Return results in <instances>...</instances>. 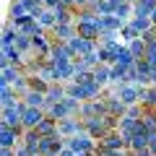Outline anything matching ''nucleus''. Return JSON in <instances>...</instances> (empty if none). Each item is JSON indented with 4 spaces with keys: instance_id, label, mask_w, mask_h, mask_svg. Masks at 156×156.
<instances>
[{
    "instance_id": "nucleus-1",
    "label": "nucleus",
    "mask_w": 156,
    "mask_h": 156,
    "mask_svg": "<svg viewBox=\"0 0 156 156\" xmlns=\"http://www.w3.org/2000/svg\"><path fill=\"white\" fill-rule=\"evenodd\" d=\"M99 89L101 86L96 83H76V81H73V86H68L65 89V94L68 96H73V99H78V101H89V99H94L96 94H99Z\"/></svg>"
},
{
    "instance_id": "nucleus-2",
    "label": "nucleus",
    "mask_w": 156,
    "mask_h": 156,
    "mask_svg": "<svg viewBox=\"0 0 156 156\" xmlns=\"http://www.w3.org/2000/svg\"><path fill=\"white\" fill-rule=\"evenodd\" d=\"M96 21H99V18H96ZM96 21H78L76 23V37H83V39H89V42H96L99 34H101V29H99Z\"/></svg>"
},
{
    "instance_id": "nucleus-3",
    "label": "nucleus",
    "mask_w": 156,
    "mask_h": 156,
    "mask_svg": "<svg viewBox=\"0 0 156 156\" xmlns=\"http://www.w3.org/2000/svg\"><path fill=\"white\" fill-rule=\"evenodd\" d=\"M44 109H39V107H26L23 109V120H21V125H23V130H37V125L44 120Z\"/></svg>"
},
{
    "instance_id": "nucleus-4",
    "label": "nucleus",
    "mask_w": 156,
    "mask_h": 156,
    "mask_svg": "<svg viewBox=\"0 0 156 156\" xmlns=\"http://www.w3.org/2000/svg\"><path fill=\"white\" fill-rule=\"evenodd\" d=\"M68 148L70 151H76V154H89V151H94V143H91V135H70L68 138Z\"/></svg>"
},
{
    "instance_id": "nucleus-5",
    "label": "nucleus",
    "mask_w": 156,
    "mask_h": 156,
    "mask_svg": "<svg viewBox=\"0 0 156 156\" xmlns=\"http://www.w3.org/2000/svg\"><path fill=\"white\" fill-rule=\"evenodd\" d=\"M60 151H62L60 135H47L39 143V156H60Z\"/></svg>"
},
{
    "instance_id": "nucleus-6",
    "label": "nucleus",
    "mask_w": 156,
    "mask_h": 156,
    "mask_svg": "<svg viewBox=\"0 0 156 156\" xmlns=\"http://www.w3.org/2000/svg\"><path fill=\"white\" fill-rule=\"evenodd\" d=\"M68 47H70V52H73V55H81V57L94 55V52H96L94 42H89V39H83V37H73L70 42H68Z\"/></svg>"
},
{
    "instance_id": "nucleus-7",
    "label": "nucleus",
    "mask_w": 156,
    "mask_h": 156,
    "mask_svg": "<svg viewBox=\"0 0 156 156\" xmlns=\"http://www.w3.org/2000/svg\"><path fill=\"white\" fill-rule=\"evenodd\" d=\"M117 99L122 101L125 107H133L135 101L143 99V89H138V86H122V89L117 91Z\"/></svg>"
},
{
    "instance_id": "nucleus-8",
    "label": "nucleus",
    "mask_w": 156,
    "mask_h": 156,
    "mask_svg": "<svg viewBox=\"0 0 156 156\" xmlns=\"http://www.w3.org/2000/svg\"><path fill=\"white\" fill-rule=\"evenodd\" d=\"M23 128H11V125H3V130H0V143H3V148H13L16 146V140L21 138Z\"/></svg>"
},
{
    "instance_id": "nucleus-9",
    "label": "nucleus",
    "mask_w": 156,
    "mask_h": 156,
    "mask_svg": "<svg viewBox=\"0 0 156 156\" xmlns=\"http://www.w3.org/2000/svg\"><path fill=\"white\" fill-rule=\"evenodd\" d=\"M31 50L37 52V57H50V55H52V47L47 44L44 34H39V37H31Z\"/></svg>"
},
{
    "instance_id": "nucleus-10",
    "label": "nucleus",
    "mask_w": 156,
    "mask_h": 156,
    "mask_svg": "<svg viewBox=\"0 0 156 156\" xmlns=\"http://www.w3.org/2000/svg\"><path fill=\"white\" fill-rule=\"evenodd\" d=\"M23 104H26V107H39V109H44L47 94H42V91H26V94H23Z\"/></svg>"
},
{
    "instance_id": "nucleus-11",
    "label": "nucleus",
    "mask_w": 156,
    "mask_h": 156,
    "mask_svg": "<svg viewBox=\"0 0 156 156\" xmlns=\"http://www.w3.org/2000/svg\"><path fill=\"white\" fill-rule=\"evenodd\" d=\"M81 128H86V122H83V125H78L76 120L65 117V120H60V122H57V135H60V133H62V135H76Z\"/></svg>"
},
{
    "instance_id": "nucleus-12",
    "label": "nucleus",
    "mask_w": 156,
    "mask_h": 156,
    "mask_svg": "<svg viewBox=\"0 0 156 156\" xmlns=\"http://www.w3.org/2000/svg\"><path fill=\"white\" fill-rule=\"evenodd\" d=\"M26 81H29V91H42V94H47V91H50V81H44L39 73L26 76Z\"/></svg>"
},
{
    "instance_id": "nucleus-13",
    "label": "nucleus",
    "mask_w": 156,
    "mask_h": 156,
    "mask_svg": "<svg viewBox=\"0 0 156 156\" xmlns=\"http://www.w3.org/2000/svg\"><path fill=\"white\" fill-rule=\"evenodd\" d=\"M37 133L42 135V138H47V135H57V120H52V117L47 115L44 120L37 125Z\"/></svg>"
},
{
    "instance_id": "nucleus-14",
    "label": "nucleus",
    "mask_w": 156,
    "mask_h": 156,
    "mask_svg": "<svg viewBox=\"0 0 156 156\" xmlns=\"http://www.w3.org/2000/svg\"><path fill=\"white\" fill-rule=\"evenodd\" d=\"M52 31L60 42H65V39L76 37V23H57V26H52Z\"/></svg>"
},
{
    "instance_id": "nucleus-15",
    "label": "nucleus",
    "mask_w": 156,
    "mask_h": 156,
    "mask_svg": "<svg viewBox=\"0 0 156 156\" xmlns=\"http://www.w3.org/2000/svg\"><path fill=\"white\" fill-rule=\"evenodd\" d=\"M94 76H96V83L104 86L107 81H112V68H107L104 62H101V65H96V68H94Z\"/></svg>"
},
{
    "instance_id": "nucleus-16",
    "label": "nucleus",
    "mask_w": 156,
    "mask_h": 156,
    "mask_svg": "<svg viewBox=\"0 0 156 156\" xmlns=\"http://www.w3.org/2000/svg\"><path fill=\"white\" fill-rule=\"evenodd\" d=\"M130 23H133V26L140 31V37H143L146 31H151V29H154V23H151V16H135Z\"/></svg>"
},
{
    "instance_id": "nucleus-17",
    "label": "nucleus",
    "mask_w": 156,
    "mask_h": 156,
    "mask_svg": "<svg viewBox=\"0 0 156 156\" xmlns=\"http://www.w3.org/2000/svg\"><path fill=\"white\" fill-rule=\"evenodd\" d=\"M37 21L42 23V26H57V13L55 11H42Z\"/></svg>"
},
{
    "instance_id": "nucleus-18",
    "label": "nucleus",
    "mask_w": 156,
    "mask_h": 156,
    "mask_svg": "<svg viewBox=\"0 0 156 156\" xmlns=\"http://www.w3.org/2000/svg\"><path fill=\"white\" fill-rule=\"evenodd\" d=\"M130 52H133L135 57H143V55H146V39H143V37L133 39V42H130Z\"/></svg>"
},
{
    "instance_id": "nucleus-19",
    "label": "nucleus",
    "mask_w": 156,
    "mask_h": 156,
    "mask_svg": "<svg viewBox=\"0 0 156 156\" xmlns=\"http://www.w3.org/2000/svg\"><path fill=\"white\" fill-rule=\"evenodd\" d=\"M16 47L18 52H23V50H31V37H29V34H23V31H18V39H16Z\"/></svg>"
},
{
    "instance_id": "nucleus-20",
    "label": "nucleus",
    "mask_w": 156,
    "mask_h": 156,
    "mask_svg": "<svg viewBox=\"0 0 156 156\" xmlns=\"http://www.w3.org/2000/svg\"><path fill=\"white\" fill-rule=\"evenodd\" d=\"M122 37L128 39V42H133V39H138V37H140V31L133 26V23H128V26H122Z\"/></svg>"
},
{
    "instance_id": "nucleus-21",
    "label": "nucleus",
    "mask_w": 156,
    "mask_h": 156,
    "mask_svg": "<svg viewBox=\"0 0 156 156\" xmlns=\"http://www.w3.org/2000/svg\"><path fill=\"white\" fill-rule=\"evenodd\" d=\"M13 89L11 86H3V107H8V104H13Z\"/></svg>"
},
{
    "instance_id": "nucleus-22",
    "label": "nucleus",
    "mask_w": 156,
    "mask_h": 156,
    "mask_svg": "<svg viewBox=\"0 0 156 156\" xmlns=\"http://www.w3.org/2000/svg\"><path fill=\"white\" fill-rule=\"evenodd\" d=\"M130 11H133V8H130V3H125V0H122V3H120V5H117V11H115V16H120V18H125V16H128Z\"/></svg>"
},
{
    "instance_id": "nucleus-23",
    "label": "nucleus",
    "mask_w": 156,
    "mask_h": 156,
    "mask_svg": "<svg viewBox=\"0 0 156 156\" xmlns=\"http://www.w3.org/2000/svg\"><path fill=\"white\" fill-rule=\"evenodd\" d=\"M3 156H16V154H13V148H3Z\"/></svg>"
},
{
    "instance_id": "nucleus-24",
    "label": "nucleus",
    "mask_w": 156,
    "mask_h": 156,
    "mask_svg": "<svg viewBox=\"0 0 156 156\" xmlns=\"http://www.w3.org/2000/svg\"><path fill=\"white\" fill-rule=\"evenodd\" d=\"M151 83L156 86V68H154V70H151Z\"/></svg>"
},
{
    "instance_id": "nucleus-25",
    "label": "nucleus",
    "mask_w": 156,
    "mask_h": 156,
    "mask_svg": "<svg viewBox=\"0 0 156 156\" xmlns=\"http://www.w3.org/2000/svg\"><path fill=\"white\" fill-rule=\"evenodd\" d=\"M151 23H154V26H156V8H154V11H151Z\"/></svg>"
},
{
    "instance_id": "nucleus-26",
    "label": "nucleus",
    "mask_w": 156,
    "mask_h": 156,
    "mask_svg": "<svg viewBox=\"0 0 156 156\" xmlns=\"http://www.w3.org/2000/svg\"><path fill=\"white\" fill-rule=\"evenodd\" d=\"M125 3H133V0H125Z\"/></svg>"
}]
</instances>
